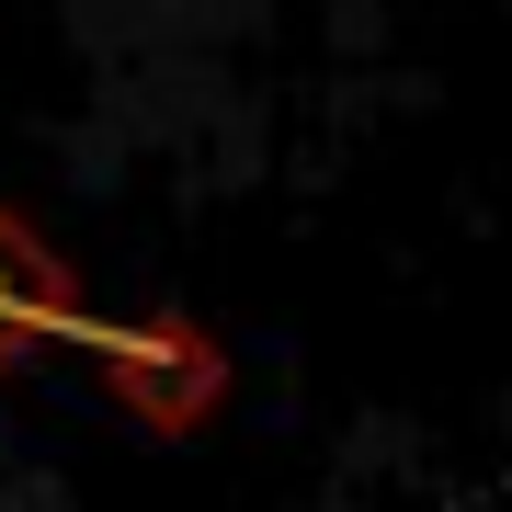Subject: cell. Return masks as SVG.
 Returning <instances> with one entry per match:
<instances>
[{"mask_svg":"<svg viewBox=\"0 0 512 512\" xmlns=\"http://www.w3.org/2000/svg\"><path fill=\"white\" fill-rule=\"evenodd\" d=\"M80 308H92V296L69 285V262H57L46 239L23 228V205L0 194V376H23L35 353H57L80 330Z\"/></svg>","mask_w":512,"mask_h":512,"instance_id":"2","label":"cell"},{"mask_svg":"<svg viewBox=\"0 0 512 512\" xmlns=\"http://www.w3.org/2000/svg\"><path fill=\"white\" fill-rule=\"evenodd\" d=\"M57 353H80L103 387H114V410L148 421V433H205L228 399V342L205 330L194 308H80V330Z\"/></svg>","mask_w":512,"mask_h":512,"instance_id":"1","label":"cell"}]
</instances>
